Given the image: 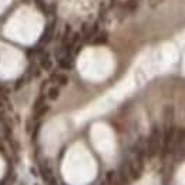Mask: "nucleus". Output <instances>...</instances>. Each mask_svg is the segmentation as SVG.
Listing matches in <instances>:
<instances>
[{
  "mask_svg": "<svg viewBox=\"0 0 185 185\" xmlns=\"http://www.w3.org/2000/svg\"><path fill=\"white\" fill-rule=\"evenodd\" d=\"M162 142V131L158 125H154L150 132V137L147 138V157L152 158L161 151Z\"/></svg>",
  "mask_w": 185,
  "mask_h": 185,
  "instance_id": "1",
  "label": "nucleus"
},
{
  "mask_svg": "<svg viewBox=\"0 0 185 185\" xmlns=\"http://www.w3.org/2000/svg\"><path fill=\"white\" fill-rule=\"evenodd\" d=\"M174 124V108L171 105H167L164 108V127Z\"/></svg>",
  "mask_w": 185,
  "mask_h": 185,
  "instance_id": "2",
  "label": "nucleus"
},
{
  "mask_svg": "<svg viewBox=\"0 0 185 185\" xmlns=\"http://www.w3.org/2000/svg\"><path fill=\"white\" fill-rule=\"evenodd\" d=\"M105 184L107 185H123V182L118 178L117 171H108L105 175Z\"/></svg>",
  "mask_w": 185,
  "mask_h": 185,
  "instance_id": "3",
  "label": "nucleus"
},
{
  "mask_svg": "<svg viewBox=\"0 0 185 185\" xmlns=\"http://www.w3.org/2000/svg\"><path fill=\"white\" fill-rule=\"evenodd\" d=\"M58 64H60V67L64 68V70L71 68V66H73V58H71V54H63V56L58 58Z\"/></svg>",
  "mask_w": 185,
  "mask_h": 185,
  "instance_id": "4",
  "label": "nucleus"
},
{
  "mask_svg": "<svg viewBox=\"0 0 185 185\" xmlns=\"http://www.w3.org/2000/svg\"><path fill=\"white\" fill-rule=\"evenodd\" d=\"M53 30H54V23L49 24L47 29L44 30L43 36H41V40H40V43H41V44H47L49 41L51 40V36H53Z\"/></svg>",
  "mask_w": 185,
  "mask_h": 185,
  "instance_id": "5",
  "label": "nucleus"
},
{
  "mask_svg": "<svg viewBox=\"0 0 185 185\" xmlns=\"http://www.w3.org/2000/svg\"><path fill=\"white\" fill-rule=\"evenodd\" d=\"M50 81H53V83H56L58 86H66L68 83V78L66 74H53L50 77Z\"/></svg>",
  "mask_w": 185,
  "mask_h": 185,
  "instance_id": "6",
  "label": "nucleus"
},
{
  "mask_svg": "<svg viewBox=\"0 0 185 185\" xmlns=\"http://www.w3.org/2000/svg\"><path fill=\"white\" fill-rule=\"evenodd\" d=\"M40 64H41V67H43L44 70H50L51 66H53V63H51V58H50V54L44 53L43 56H41V58H40Z\"/></svg>",
  "mask_w": 185,
  "mask_h": 185,
  "instance_id": "7",
  "label": "nucleus"
},
{
  "mask_svg": "<svg viewBox=\"0 0 185 185\" xmlns=\"http://www.w3.org/2000/svg\"><path fill=\"white\" fill-rule=\"evenodd\" d=\"M107 39H108V34L105 33V31H103V33L97 34V36L94 37L93 44H105V43H107Z\"/></svg>",
  "mask_w": 185,
  "mask_h": 185,
  "instance_id": "8",
  "label": "nucleus"
},
{
  "mask_svg": "<svg viewBox=\"0 0 185 185\" xmlns=\"http://www.w3.org/2000/svg\"><path fill=\"white\" fill-rule=\"evenodd\" d=\"M58 95H60V88H58V87L53 86V87L49 88V91H47V97L50 98V100H57Z\"/></svg>",
  "mask_w": 185,
  "mask_h": 185,
  "instance_id": "9",
  "label": "nucleus"
},
{
  "mask_svg": "<svg viewBox=\"0 0 185 185\" xmlns=\"http://www.w3.org/2000/svg\"><path fill=\"white\" fill-rule=\"evenodd\" d=\"M44 105V95H40V97L36 100V103H34V111H37L40 107H43Z\"/></svg>",
  "mask_w": 185,
  "mask_h": 185,
  "instance_id": "10",
  "label": "nucleus"
},
{
  "mask_svg": "<svg viewBox=\"0 0 185 185\" xmlns=\"http://www.w3.org/2000/svg\"><path fill=\"white\" fill-rule=\"evenodd\" d=\"M36 6L39 7V9H40L43 13H47V12H49V10H47V6L44 4L43 0H36Z\"/></svg>",
  "mask_w": 185,
  "mask_h": 185,
  "instance_id": "11",
  "label": "nucleus"
},
{
  "mask_svg": "<svg viewBox=\"0 0 185 185\" xmlns=\"http://www.w3.org/2000/svg\"><path fill=\"white\" fill-rule=\"evenodd\" d=\"M100 185H107V184H105V181H104V182H103V184H100Z\"/></svg>",
  "mask_w": 185,
  "mask_h": 185,
  "instance_id": "12",
  "label": "nucleus"
}]
</instances>
